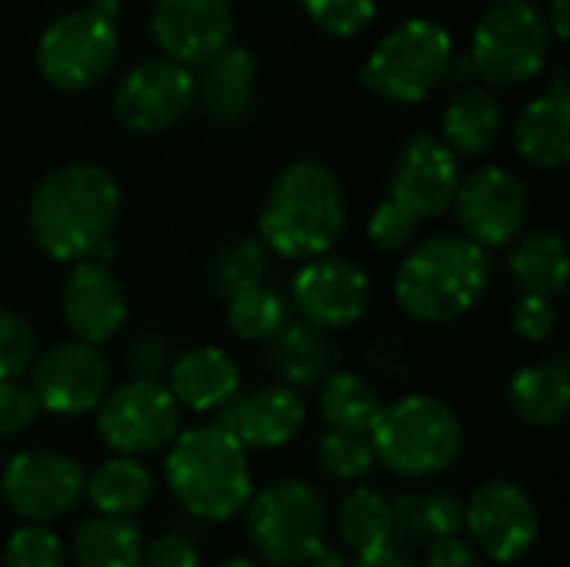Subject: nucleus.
Segmentation results:
<instances>
[{
	"label": "nucleus",
	"mask_w": 570,
	"mask_h": 567,
	"mask_svg": "<svg viewBox=\"0 0 570 567\" xmlns=\"http://www.w3.org/2000/svg\"><path fill=\"white\" fill-rule=\"evenodd\" d=\"M120 217V184L97 164H67L50 170L27 201L33 244L57 264L110 261Z\"/></svg>",
	"instance_id": "nucleus-1"
},
{
	"label": "nucleus",
	"mask_w": 570,
	"mask_h": 567,
	"mask_svg": "<svg viewBox=\"0 0 570 567\" xmlns=\"http://www.w3.org/2000/svg\"><path fill=\"white\" fill-rule=\"evenodd\" d=\"M347 224V194L337 174L314 157L287 164L267 187L257 237L287 261L327 254Z\"/></svg>",
	"instance_id": "nucleus-2"
},
{
	"label": "nucleus",
	"mask_w": 570,
	"mask_h": 567,
	"mask_svg": "<svg viewBox=\"0 0 570 567\" xmlns=\"http://www.w3.org/2000/svg\"><path fill=\"white\" fill-rule=\"evenodd\" d=\"M491 284L488 251L464 234H438L411 247L394 274L401 311L421 324H451L474 311Z\"/></svg>",
	"instance_id": "nucleus-3"
},
{
	"label": "nucleus",
	"mask_w": 570,
	"mask_h": 567,
	"mask_svg": "<svg viewBox=\"0 0 570 567\" xmlns=\"http://www.w3.org/2000/svg\"><path fill=\"white\" fill-rule=\"evenodd\" d=\"M164 478L174 501L190 518L210 525L237 518L254 495L247 451L217 424L177 431L164 461Z\"/></svg>",
	"instance_id": "nucleus-4"
},
{
	"label": "nucleus",
	"mask_w": 570,
	"mask_h": 567,
	"mask_svg": "<svg viewBox=\"0 0 570 567\" xmlns=\"http://www.w3.org/2000/svg\"><path fill=\"white\" fill-rule=\"evenodd\" d=\"M367 434L377 465L411 481L444 475L464 451L461 418L431 394H404L384 404Z\"/></svg>",
	"instance_id": "nucleus-5"
},
{
	"label": "nucleus",
	"mask_w": 570,
	"mask_h": 567,
	"mask_svg": "<svg viewBox=\"0 0 570 567\" xmlns=\"http://www.w3.org/2000/svg\"><path fill=\"white\" fill-rule=\"evenodd\" d=\"M247 538L271 567H301L327 541V501L301 481L281 478L247 501Z\"/></svg>",
	"instance_id": "nucleus-6"
},
{
	"label": "nucleus",
	"mask_w": 570,
	"mask_h": 567,
	"mask_svg": "<svg viewBox=\"0 0 570 567\" xmlns=\"http://www.w3.org/2000/svg\"><path fill=\"white\" fill-rule=\"evenodd\" d=\"M468 57L484 84H531L551 60V30L544 13L531 0H494L471 33Z\"/></svg>",
	"instance_id": "nucleus-7"
},
{
	"label": "nucleus",
	"mask_w": 570,
	"mask_h": 567,
	"mask_svg": "<svg viewBox=\"0 0 570 567\" xmlns=\"http://www.w3.org/2000/svg\"><path fill=\"white\" fill-rule=\"evenodd\" d=\"M454 40L444 23L428 17H411L397 23L364 60L361 80L384 100L421 104L444 84Z\"/></svg>",
	"instance_id": "nucleus-8"
},
{
	"label": "nucleus",
	"mask_w": 570,
	"mask_h": 567,
	"mask_svg": "<svg viewBox=\"0 0 570 567\" xmlns=\"http://www.w3.org/2000/svg\"><path fill=\"white\" fill-rule=\"evenodd\" d=\"M117 53V20L83 7L47 23L37 40V70L50 87L77 94L100 84L114 70Z\"/></svg>",
	"instance_id": "nucleus-9"
},
{
	"label": "nucleus",
	"mask_w": 570,
	"mask_h": 567,
	"mask_svg": "<svg viewBox=\"0 0 570 567\" xmlns=\"http://www.w3.org/2000/svg\"><path fill=\"white\" fill-rule=\"evenodd\" d=\"M97 411V438L114 454L144 458L167 448L180 431V404L164 381L130 378L104 394Z\"/></svg>",
	"instance_id": "nucleus-10"
},
{
	"label": "nucleus",
	"mask_w": 570,
	"mask_h": 567,
	"mask_svg": "<svg viewBox=\"0 0 570 567\" xmlns=\"http://www.w3.org/2000/svg\"><path fill=\"white\" fill-rule=\"evenodd\" d=\"M83 481L87 471L73 458L47 448L20 451L7 461V468H0L3 505L17 518L37 525L67 518L83 501Z\"/></svg>",
	"instance_id": "nucleus-11"
},
{
	"label": "nucleus",
	"mask_w": 570,
	"mask_h": 567,
	"mask_svg": "<svg viewBox=\"0 0 570 567\" xmlns=\"http://www.w3.org/2000/svg\"><path fill=\"white\" fill-rule=\"evenodd\" d=\"M194 107V70L150 57L134 63L114 87V117L130 134H160L184 120Z\"/></svg>",
	"instance_id": "nucleus-12"
},
{
	"label": "nucleus",
	"mask_w": 570,
	"mask_h": 567,
	"mask_svg": "<svg viewBox=\"0 0 570 567\" xmlns=\"http://www.w3.org/2000/svg\"><path fill=\"white\" fill-rule=\"evenodd\" d=\"M468 541L494 565L521 561L541 531L531 495L514 481H484L464 505Z\"/></svg>",
	"instance_id": "nucleus-13"
},
{
	"label": "nucleus",
	"mask_w": 570,
	"mask_h": 567,
	"mask_svg": "<svg viewBox=\"0 0 570 567\" xmlns=\"http://www.w3.org/2000/svg\"><path fill=\"white\" fill-rule=\"evenodd\" d=\"M30 391L40 401V411L60 418L90 414L110 391V364L97 344L80 338L57 341L30 364Z\"/></svg>",
	"instance_id": "nucleus-14"
},
{
	"label": "nucleus",
	"mask_w": 570,
	"mask_h": 567,
	"mask_svg": "<svg viewBox=\"0 0 570 567\" xmlns=\"http://www.w3.org/2000/svg\"><path fill=\"white\" fill-rule=\"evenodd\" d=\"M291 294L304 321L321 331H341L367 314L371 277L361 264L327 251L304 261V267L294 274Z\"/></svg>",
	"instance_id": "nucleus-15"
},
{
	"label": "nucleus",
	"mask_w": 570,
	"mask_h": 567,
	"mask_svg": "<svg viewBox=\"0 0 570 567\" xmlns=\"http://www.w3.org/2000/svg\"><path fill=\"white\" fill-rule=\"evenodd\" d=\"M464 237L488 247H504L518 237L528 217V190L504 167H478L461 177L451 201Z\"/></svg>",
	"instance_id": "nucleus-16"
},
{
	"label": "nucleus",
	"mask_w": 570,
	"mask_h": 567,
	"mask_svg": "<svg viewBox=\"0 0 570 567\" xmlns=\"http://www.w3.org/2000/svg\"><path fill=\"white\" fill-rule=\"evenodd\" d=\"M461 184L458 154L434 134H414L394 157L391 201L411 211L417 221L438 217L451 207Z\"/></svg>",
	"instance_id": "nucleus-17"
},
{
	"label": "nucleus",
	"mask_w": 570,
	"mask_h": 567,
	"mask_svg": "<svg viewBox=\"0 0 570 567\" xmlns=\"http://www.w3.org/2000/svg\"><path fill=\"white\" fill-rule=\"evenodd\" d=\"M150 33L164 57L200 67L220 53L234 37V3L230 0H154Z\"/></svg>",
	"instance_id": "nucleus-18"
},
{
	"label": "nucleus",
	"mask_w": 570,
	"mask_h": 567,
	"mask_svg": "<svg viewBox=\"0 0 570 567\" xmlns=\"http://www.w3.org/2000/svg\"><path fill=\"white\" fill-rule=\"evenodd\" d=\"M307 421V404L291 384H267L234 394L217 418L244 451H277L291 444Z\"/></svg>",
	"instance_id": "nucleus-19"
},
{
	"label": "nucleus",
	"mask_w": 570,
	"mask_h": 567,
	"mask_svg": "<svg viewBox=\"0 0 570 567\" xmlns=\"http://www.w3.org/2000/svg\"><path fill=\"white\" fill-rule=\"evenodd\" d=\"M127 294L104 261H77L60 284V314L73 338L107 344L127 324Z\"/></svg>",
	"instance_id": "nucleus-20"
},
{
	"label": "nucleus",
	"mask_w": 570,
	"mask_h": 567,
	"mask_svg": "<svg viewBox=\"0 0 570 567\" xmlns=\"http://www.w3.org/2000/svg\"><path fill=\"white\" fill-rule=\"evenodd\" d=\"M514 147L531 167L558 170L570 160V90L568 70L558 67L548 94L524 104L514 120Z\"/></svg>",
	"instance_id": "nucleus-21"
},
{
	"label": "nucleus",
	"mask_w": 570,
	"mask_h": 567,
	"mask_svg": "<svg viewBox=\"0 0 570 567\" xmlns=\"http://www.w3.org/2000/svg\"><path fill=\"white\" fill-rule=\"evenodd\" d=\"M194 100L207 120L230 127L240 124L257 104V60L250 50L227 43L220 53L204 60L194 74Z\"/></svg>",
	"instance_id": "nucleus-22"
},
{
	"label": "nucleus",
	"mask_w": 570,
	"mask_h": 567,
	"mask_svg": "<svg viewBox=\"0 0 570 567\" xmlns=\"http://www.w3.org/2000/svg\"><path fill=\"white\" fill-rule=\"evenodd\" d=\"M167 388L174 401L187 411L197 414L220 411L240 391V368L227 351L214 344L187 348L174 354L167 371Z\"/></svg>",
	"instance_id": "nucleus-23"
},
{
	"label": "nucleus",
	"mask_w": 570,
	"mask_h": 567,
	"mask_svg": "<svg viewBox=\"0 0 570 567\" xmlns=\"http://www.w3.org/2000/svg\"><path fill=\"white\" fill-rule=\"evenodd\" d=\"M264 364L281 384L291 388H314L337 368V348L327 331L314 328L311 321H284L264 341Z\"/></svg>",
	"instance_id": "nucleus-24"
},
{
	"label": "nucleus",
	"mask_w": 570,
	"mask_h": 567,
	"mask_svg": "<svg viewBox=\"0 0 570 567\" xmlns=\"http://www.w3.org/2000/svg\"><path fill=\"white\" fill-rule=\"evenodd\" d=\"M508 404L531 428H554L568 418L570 371L564 358L524 364L508 381Z\"/></svg>",
	"instance_id": "nucleus-25"
},
{
	"label": "nucleus",
	"mask_w": 570,
	"mask_h": 567,
	"mask_svg": "<svg viewBox=\"0 0 570 567\" xmlns=\"http://www.w3.org/2000/svg\"><path fill=\"white\" fill-rule=\"evenodd\" d=\"M504 127L501 100L491 87L468 84L441 114V140L458 157H481L488 154Z\"/></svg>",
	"instance_id": "nucleus-26"
},
{
	"label": "nucleus",
	"mask_w": 570,
	"mask_h": 567,
	"mask_svg": "<svg viewBox=\"0 0 570 567\" xmlns=\"http://www.w3.org/2000/svg\"><path fill=\"white\" fill-rule=\"evenodd\" d=\"M394 548H428L438 538L464 531V505L451 491H407L391 501Z\"/></svg>",
	"instance_id": "nucleus-27"
},
{
	"label": "nucleus",
	"mask_w": 570,
	"mask_h": 567,
	"mask_svg": "<svg viewBox=\"0 0 570 567\" xmlns=\"http://www.w3.org/2000/svg\"><path fill=\"white\" fill-rule=\"evenodd\" d=\"M154 491H157V481H154L150 468L130 454L107 458L83 481V498H90L97 515H110V518L140 515L150 505Z\"/></svg>",
	"instance_id": "nucleus-28"
},
{
	"label": "nucleus",
	"mask_w": 570,
	"mask_h": 567,
	"mask_svg": "<svg viewBox=\"0 0 570 567\" xmlns=\"http://www.w3.org/2000/svg\"><path fill=\"white\" fill-rule=\"evenodd\" d=\"M518 244L508 254V271L524 294L561 297L568 291L570 264L568 244L558 231H531L514 237Z\"/></svg>",
	"instance_id": "nucleus-29"
},
{
	"label": "nucleus",
	"mask_w": 570,
	"mask_h": 567,
	"mask_svg": "<svg viewBox=\"0 0 570 567\" xmlns=\"http://www.w3.org/2000/svg\"><path fill=\"white\" fill-rule=\"evenodd\" d=\"M70 551L77 567H140L144 538L130 518L97 515L77 525Z\"/></svg>",
	"instance_id": "nucleus-30"
},
{
	"label": "nucleus",
	"mask_w": 570,
	"mask_h": 567,
	"mask_svg": "<svg viewBox=\"0 0 570 567\" xmlns=\"http://www.w3.org/2000/svg\"><path fill=\"white\" fill-rule=\"evenodd\" d=\"M317 404L321 418L327 428H344V431H371L374 418L381 414L384 401L374 381L354 374V371H331L317 384Z\"/></svg>",
	"instance_id": "nucleus-31"
},
{
	"label": "nucleus",
	"mask_w": 570,
	"mask_h": 567,
	"mask_svg": "<svg viewBox=\"0 0 570 567\" xmlns=\"http://www.w3.org/2000/svg\"><path fill=\"white\" fill-rule=\"evenodd\" d=\"M337 535L354 555L377 551L394 538L391 501L374 488H354L337 508Z\"/></svg>",
	"instance_id": "nucleus-32"
},
{
	"label": "nucleus",
	"mask_w": 570,
	"mask_h": 567,
	"mask_svg": "<svg viewBox=\"0 0 570 567\" xmlns=\"http://www.w3.org/2000/svg\"><path fill=\"white\" fill-rule=\"evenodd\" d=\"M284 321H287V301L281 297V291L267 287L264 281L234 291L227 297V324L240 341H267Z\"/></svg>",
	"instance_id": "nucleus-33"
},
{
	"label": "nucleus",
	"mask_w": 570,
	"mask_h": 567,
	"mask_svg": "<svg viewBox=\"0 0 570 567\" xmlns=\"http://www.w3.org/2000/svg\"><path fill=\"white\" fill-rule=\"evenodd\" d=\"M314 458H317V468L334 481H361L377 465L374 448H371V434L367 431H344V428H327L317 438Z\"/></svg>",
	"instance_id": "nucleus-34"
},
{
	"label": "nucleus",
	"mask_w": 570,
	"mask_h": 567,
	"mask_svg": "<svg viewBox=\"0 0 570 567\" xmlns=\"http://www.w3.org/2000/svg\"><path fill=\"white\" fill-rule=\"evenodd\" d=\"M210 287L220 297H230L234 291H244L250 284H261L267 274V247L261 237H237L224 244L210 261Z\"/></svg>",
	"instance_id": "nucleus-35"
},
{
	"label": "nucleus",
	"mask_w": 570,
	"mask_h": 567,
	"mask_svg": "<svg viewBox=\"0 0 570 567\" xmlns=\"http://www.w3.org/2000/svg\"><path fill=\"white\" fill-rule=\"evenodd\" d=\"M67 551L53 528L27 521L3 545V567H63Z\"/></svg>",
	"instance_id": "nucleus-36"
},
{
	"label": "nucleus",
	"mask_w": 570,
	"mask_h": 567,
	"mask_svg": "<svg viewBox=\"0 0 570 567\" xmlns=\"http://www.w3.org/2000/svg\"><path fill=\"white\" fill-rule=\"evenodd\" d=\"M311 23L331 37H357L377 13V0H301Z\"/></svg>",
	"instance_id": "nucleus-37"
},
{
	"label": "nucleus",
	"mask_w": 570,
	"mask_h": 567,
	"mask_svg": "<svg viewBox=\"0 0 570 567\" xmlns=\"http://www.w3.org/2000/svg\"><path fill=\"white\" fill-rule=\"evenodd\" d=\"M37 358L33 328L10 307H0V381L23 378Z\"/></svg>",
	"instance_id": "nucleus-38"
},
{
	"label": "nucleus",
	"mask_w": 570,
	"mask_h": 567,
	"mask_svg": "<svg viewBox=\"0 0 570 567\" xmlns=\"http://www.w3.org/2000/svg\"><path fill=\"white\" fill-rule=\"evenodd\" d=\"M417 234V217L411 211H404L397 201H384L374 207L371 221H367V237L381 254H397L404 251Z\"/></svg>",
	"instance_id": "nucleus-39"
},
{
	"label": "nucleus",
	"mask_w": 570,
	"mask_h": 567,
	"mask_svg": "<svg viewBox=\"0 0 570 567\" xmlns=\"http://www.w3.org/2000/svg\"><path fill=\"white\" fill-rule=\"evenodd\" d=\"M40 418V401L30 391V384L0 381V438H17L23 434L33 421Z\"/></svg>",
	"instance_id": "nucleus-40"
},
{
	"label": "nucleus",
	"mask_w": 570,
	"mask_h": 567,
	"mask_svg": "<svg viewBox=\"0 0 570 567\" xmlns=\"http://www.w3.org/2000/svg\"><path fill=\"white\" fill-rule=\"evenodd\" d=\"M511 328L521 341L528 344H544L554 328H558V307L551 297H541V294H524L511 314Z\"/></svg>",
	"instance_id": "nucleus-41"
},
{
	"label": "nucleus",
	"mask_w": 570,
	"mask_h": 567,
	"mask_svg": "<svg viewBox=\"0 0 570 567\" xmlns=\"http://www.w3.org/2000/svg\"><path fill=\"white\" fill-rule=\"evenodd\" d=\"M174 361V344L164 334H140L127 351V371L140 381H164Z\"/></svg>",
	"instance_id": "nucleus-42"
},
{
	"label": "nucleus",
	"mask_w": 570,
	"mask_h": 567,
	"mask_svg": "<svg viewBox=\"0 0 570 567\" xmlns=\"http://www.w3.org/2000/svg\"><path fill=\"white\" fill-rule=\"evenodd\" d=\"M140 567H204V561L184 535H164L144 548Z\"/></svg>",
	"instance_id": "nucleus-43"
},
{
	"label": "nucleus",
	"mask_w": 570,
	"mask_h": 567,
	"mask_svg": "<svg viewBox=\"0 0 570 567\" xmlns=\"http://www.w3.org/2000/svg\"><path fill=\"white\" fill-rule=\"evenodd\" d=\"M424 567H488V558L461 535L438 538L428 545V561Z\"/></svg>",
	"instance_id": "nucleus-44"
},
{
	"label": "nucleus",
	"mask_w": 570,
	"mask_h": 567,
	"mask_svg": "<svg viewBox=\"0 0 570 567\" xmlns=\"http://www.w3.org/2000/svg\"><path fill=\"white\" fill-rule=\"evenodd\" d=\"M347 567H417L411 561L407 551L394 548V545H384L377 551H364V555H354V561Z\"/></svg>",
	"instance_id": "nucleus-45"
},
{
	"label": "nucleus",
	"mask_w": 570,
	"mask_h": 567,
	"mask_svg": "<svg viewBox=\"0 0 570 567\" xmlns=\"http://www.w3.org/2000/svg\"><path fill=\"white\" fill-rule=\"evenodd\" d=\"M548 30L558 37V40H568L570 37V0H551L548 7Z\"/></svg>",
	"instance_id": "nucleus-46"
},
{
	"label": "nucleus",
	"mask_w": 570,
	"mask_h": 567,
	"mask_svg": "<svg viewBox=\"0 0 570 567\" xmlns=\"http://www.w3.org/2000/svg\"><path fill=\"white\" fill-rule=\"evenodd\" d=\"M444 80H451V84H458V87L474 84V80H478V70H474L471 57H468V53H451V63H448Z\"/></svg>",
	"instance_id": "nucleus-47"
},
{
	"label": "nucleus",
	"mask_w": 570,
	"mask_h": 567,
	"mask_svg": "<svg viewBox=\"0 0 570 567\" xmlns=\"http://www.w3.org/2000/svg\"><path fill=\"white\" fill-rule=\"evenodd\" d=\"M351 561L344 558V551L337 548V545H321L314 555H311V561H307V567H347Z\"/></svg>",
	"instance_id": "nucleus-48"
},
{
	"label": "nucleus",
	"mask_w": 570,
	"mask_h": 567,
	"mask_svg": "<svg viewBox=\"0 0 570 567\" xmlns=\"http://www.w3.org/2000/svg\"><path fill=\"white\" fill-rule=\"evenodd\" d=\"M90 10H97V13H104V17L117 20V13H120V0H94V3H90Z\"/></svg>",
	"instance_id": "nucleus-49"
},
{
	"label": "nucleus",
	"mask_w": 570,
	"mask_h": 567,
	"mask_svg": "<svg viewBox=\"0 0 570 567\" xmlns=\"http://www.w3.org/2000/svg\"><path fill=\"white\" fill-rule=\"evenodd\" d=\"M217 567H261L257 561H250V558H230V561H224V565Z\"/></svg>",
	"instance_id": "nucleus-50"
}]
</instances>
